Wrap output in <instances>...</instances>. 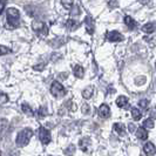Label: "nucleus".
<instances>
[{
	"label": "nucleus",
	"mask_w": 156,
	"mask_h": 156,
	"mask_svg": "<svg viewBox=\"0 0 156 156\" xmlns=\"http://www.w3.org/2000/svg\"><path fill=\"white\" fill-rule=\"evenodd\" d=\"M61 4L66 9H70L74 5V0H61Z\"/></svg>",
	"instance_id": "21"
},
{
	"label": "nucleus",
	"mask_w": 156,
	"mask_h": 156,
	"mask_svg": "<svg viewBox=\"0 0 156 156\" xmlns=\"http://www.w3.org/2000/svg\"><path fill=\"white\" fill-rule=\"evenodd\" d=\"M45 67V63H41V65H35L34 66V69L35 70H42Z\"/></svg>",
	"instance_id": "29"
},
{
	"label": "nucleus",
	"mask_w": 156,
	"mask_h": 156,
	"mask_svg": "<svg viewBox=\"0 0 156 156\" xmlns=\"http://www.w3.org/2000/svg\"><path fill=\"white\" fill-rule=\"evenodd\" d=\"M154 126H155V123H154V121L151 120V119H147V120H144V122H143V127L147 129H153L154 128Z\"/></svg>",
	"instance_id": "20"
},
{
	"label": "nucleus",
	"mask_w": 156,
	"mask_h": 156,
	"mask_svg": "<svg viewBox=\"0 0 156 156\" xmlns=\"http://www.w3.org/2000/svg\"><path fill=\"white\" fill-rule=\"evenodd\" d=\"M93 93H94V88L93 87H90V86H88L87 88L83 89V92H82V96H83V99L88 100V99H90V98L93 96Z\"/></svg>",
	"instance_id": "16"
},
{
	"label": "nucleus",
	"mask_w": 156,
	"mask_h": 156,
	"mask_svg": "<svg viewBox=\"0 0 156 156\" xmlns=\"http://www.w3.org/2000/svg\"><path fill=\"white\" fill-rule=\"evenodd\" d=\"M108 6L110 8H115L119 6V4H117V0H108Z\"/></svg>",
	"instance_id": "25"
},
{
	"label": "nucleus",
	"mask_w": 156,
	"mask_h": 156,
	"mask_svg": "<svg viewBox=\"0 0 156 156\" xmlns=\"http://www.w3.org/2000/svg\"><path fill=\"white\" fill-rule=\"evenodd\" d=\"M85 27H86V31L88 32V34H93L94 30H95V26H94V19L92 16H87L85 18Z\"/></svg>",
	"instance_id": "7"
},
{
	"label": "nucleus",
	"mask_w": 156,
	"mask_h": 156,
	"mask_svg": "<svg viewBox=\"0 0 156 156\" xmlns=\"http://www.w3.org/2000/svg\"><path fill=\"white\" fill-rule=\"evenodd\" d=\"M21 109H23V113L27 114L28 116H33V115H34V113H33L32 108L27 105V103H23V105H21Z\"/></svg>",
	"instance_id": "19"
},
{
	"label": "nucleus",
	"mask_w": 156,
	"mask_h": 156,
	"mask_svg": "<svg viewBox=\"0 0 156 156\" xmlns=\"http://www.w3.org/2000/svg\"><path fill=\"white\" fill-rule=\"evenodd\" d=\"M132 116H133V119L135 121H139V120H141V117H142V113L140 112L139 108L133 107L132 108Z\"/></svg>",
	"instance_id": "18"
},
{
	"label": "nucleus",
	"mask_w": 156,
	"mask_h": 156,
	"mask_svg": "<svg viewBox=\"0 0 156 156\" xmlns=\"http://www.w3.org/2000/svg\"><path fill=\"white\" fill-rule=\"evenodd\" d=\"M6 19L7 23L13 26V27H18L20 25V12L19 9L16 7H9L6 11Z\"/></svg>",
	"instance_id": "2"
},
{
	"label": "nucleus",
	"mask_w": 156,
	"mask_h": 156,
	"mask_svg": "<svg viewBox=\"0 0 156 156\" xmlns=\"http://www.w3.org/2000/svg\"><path fill=\"white\" fill-rule=\"evenodd\" d=\"M82 113H85V114H88V113H89V106H88V105H83V106H82Z\"/></svg>",
	"instance_id": "28"
},
{
	"label": "nucleus",
	"mask_w": 156,
	"mask_h": 156,
	"mask_svg": "<svg viewBox=\"0 0 156 156\" xmlns=\"http://www.w3.org/2000/svg\"><path fill=\"white\" fill-rule=\"evenodd\" d=\"M1 51H0V53H1V55H5V54H7V53H9L11 51H9V48L6 46H4V45H1Z\"/></svg>",
	"instance_id": "24"
},
{
	"label": "nucleus",
	"mask_w": 156,
	"mask_h": 156,
	"mask_svg": "<svg viewBox=\"0 0 156 156\" xmlns=\"http://www.w3.org/2000/svg\"><path fill=\"white\" fill-rule=\"evenodd\" d=\"M8 100V96L5 93H1V105H4Z\"/></svg>",
	"instance_id": "27"
},
{
	"label": "nucleus",
	"mask_w": 156,
	"mask_h": 156,
	"mask_svg": "<svg viewBox=\"0 0 156 156\" xmlns=\"http://www.w3.org/2000/svg\"><path fill=\"white\" fill-rule=\"evenodd\" d=\"M143 151L148 156H153V155H155V153H156V147L154 146L153 142H147V143L143 146Z\"/></svg>",
	"instance_id": "9"
},
{
	"label": "nucleus",
	"mask_w": 156,
	"mask_h": 156,
	"mask_svg": "<svg viewBox=\"0 0 156 156\" xmlns=\"http://www.w3.org/2000/svg\"><path fill=\"white\" fill-rule=\"evenodd\" d=\"M128 129H129L130 133H133L134 130H135V126H134L133 123H129V125H128Z\"/></svg>",
	"instance_id": "30"
},
{
	"label": "nucleus",
	"mask_w": 156,
	"mask_h": 156,
	"mask_svg": "<svg viewBox=\"0 0 156 156\" xmlns=\"http://www.w3.org/2000/svg\"><path fill=\"white\" fill-rule=\"evenodd\" d=\"M98 113H99L100 117H102V119H107V117H109V115H110L109 106H108V105H106V103H102L101 106L99 107Z\"/></svg>",
	"instance_id": "8"
},
{
	"label": "nucleus",
	"mask_w": 156,
	"mask_h": 156,
	"mask_svg": "<svg viewBox=\"0 0 156 156\" xmlns=\"http://www.w3.org/2000/svg\"><path fill=\"white\" fill-rule=\"evenodd\" d=\"M73 73H74V75H75L78 79H82L83 78V75H85V69H83L82 66L75 65V66L73 67Z\"/></svg>",
	"instance_id": "11"
},
{
	"label": "nucleus",
	"mask_w": 156,
	"mask_h": 156,
	"mask_svg": "<svg viewBox=\"0 0 156 156\" xmlns=\"http://www.w3.org/2000/svg\"><path fill=\"white\" fill-rule=\"evenodd\" d=\"M4 8H5V0H1V8H0L1 13L4 12Z\"/></svg>",
	"instance_id": "31"
},
{
	"label": "nucleus",
	"mask_w": 156,
	"mask_h": 156,
	"mask_svg": "<svg viewBox=\"0 0 156 156\" xmlns=\"http://www.w3.org/2000/svg\"><path fill=\"white\" fill-rule=\"evenodd\" d=\"M39 139L41 141V143L42 144H48L49 142H51V133H49V130L46 129L45 127H40L39 129Z\"/></svg>",
	"instance_id": "5"
},
{
	"label": "nucleus",
	"mask_w": 156,
	"mask_h": 156,
	"mask_svg": "<svg viewBox=\"0 0 156 156\" xmlns=\"http://www.w3.org/2000/svg\"><path fill=\"white\" fill-rule=\"evenodd\" d=\"M114 129H115L120 135H122V136L126 134V128L123 123H114Z\"/></svg>",
	"instance_id": "17"
},
{
	"label": "nucleus",
	"mask_w": 156,
	"mask_h": 156,
	"mask_svg": "<svg viewBox=\"0 0 156 156\" xmlns=\"http://www.w3.org/2000/svg\"><path fill=\"white\" fill-rule=\"evenodd\" d=\"M148 105H149V101L147 99H142V100L139 101V106H140L141 108H143V109H146L148 107Z\"/></svg>",
	"instance_id": "23"
},
{
	"label": "nucleus",
	"mask_w": 156,
	"mask_h": 156,
	"mask_svg": "<svg viewBox=\"0 0 156 156\" xmlns=\"http://www.w3.org/2000/svg\"><path fill=\"white\" fill-rule=\"evenodd\" d=\"M51 93L55 98H62V96L66 95L67 92H66L65 87L59 81H53L52 85H51Z\"/></svg>",
	"instance_id": "3"
},
{
	"label": "nucleus",
	"mask_w": 156,
	"mask_h": 156,
	"mask_svg": "<svg viewBox=\"0 0 156 156\" xmlns=\"http://www.w3.org/2000/svg\"><path fill=\"white\" fill-rule=\"evenodd\" d=\"M32 28L37 34H40V35H47L48 34V27H47L46 23L44 21L34 20L32 23Z\"/></svg>",
	"instance_id": "4"
},
{
	"label": "nucleus",
	"mask_w": 156,
	"mask_h": 156,
	"mask_svg": "<svg viewBox=\"0 0 156 156\" xmlns=\"http://www.w3.org/2000/svg\"><path fill=\"white\" fill-rule=\"evenodd\" d=\"M79 26H80L79 21H76V20H73V19L67 20V23H66V27H67V30H69V31H75Z\"/></svg>",
	"instance_id": "14"
},
{
	"label": "nucleus",
	"mask_w": 156,
	"mask_h": 156,
	"mask_svg": "<svg viewBox=\"0 0 156 156\" xmlns=\"http://www.w3.org/2000/svg\"><path fill=\"white\" fill-rule=\"evenodd\" d=\"M46 114H47V109L45 107H41L39 109V115L41 117H44V116H46Z\"/></svg>",
	"instance_id": "26"
},
{
	"label": "nucleus",
	"mask_w": 156,
	"mask_h": 156,
	"mask_svg": "<svg viewBox=\"0 0 156 156\" xmlns=\"http://www.w3.org/2000/svg\"><path fill=\"white\" fill-rule=\"evenodd\" d=\"M141 30H142L143 33H146V34H151V33H154L156 31V23L151 21V23H146V25L142 26Z\"/></svg>",
	"instance_id": "10"
},
{
	"label": "nucleus",
	"mask_w": 156,
	"mask_h": 156,
	"mask_svg": "<svg viewBox=\"0 0 156 156\" xmlns=\"http://www.w3.org/2000/svg\"><path fill=\"white\" fill-rule=\"evenodd\" d=\"M32 136H33V130L31 128H25L23 130H20L16 135V143L18 147H25L30 143Z\"/></svg>",
	"instance_id": "1"
},
{
	"label": "nucleus",
	"mask_w": 156,
	"mask_h": 156,
	"mask_svg": "<svg viewBox=\"0 0 156 156\" xmlns=\"http://www.w3.org/2000/svg\"><path fill=\"white\" fill-rule=\"evenodd\" d=\"M63 153H65L66 155H68V156L74 155V153H75V147H74L73 144H70V146H68L67 148L63 150Z\"/></svg>",
	"instance_id": "22"
},
{
	"label": "nucleus",
	"mask_w": 156,
	"mask_h": 156,
	"mask_svg": "<svg viewBox=\"0 0 156 156\" xmlns=\"http://www.w3.org/2000/svg\"><path fill=\"white\" fill-rule=\"evenodd\" d=\"M107 40L110 42H120L125 40V37L119 31H109L107 33Z\"/></svg>",
	"instance_id": "6"
},
{
	"label": "nucleus",
	"mask_w": 156,
	"mask_h": 156,
	"mask_svg": "<svg viewBox=\"0 0 156 156\" xmlns=\"http://www.w3.org/2000/svg\"><path fill=\"white\" fill-rule=\"evenodd\" d=\"M116 105L120 107V108H125L128 105V98L125 96V95H121L116 99Z\"/></svg>",
	"instance_id": "15"
},
{
	"label": "nucleus",
	"mask_w": 156,
	"mask_h": 156,
	"mask_svg": "<svg viewBox=\"0 0 156 156\" xmlns=\"http://www.w3.org/2000/svg\"><path fill=\"white\" fill-rule=\"evenodd\" d=\"M125 23L127 25V27H128L129 30H134V28H136V26H137V23L134 20L132 16H125Z\"/></svg>",
	"instance_id": "13"
},
{
	"label": "nucleus",
	"mask_w": 156,
	"mask_h": 156,
	"mask_svg": "<svg viewBox=\"0 0 156 156\" xmlns=\"http://www.w3.org/2000/svg\"><path fill=\"white\" fill-rule=\"evenodd\" d=\"M136 136H137V139H140V140H147V137H148V132H147V129H146L144 127L137 128V130H136Z\"/></svg>",
	"instance_id": "12"
}]
</instances>
